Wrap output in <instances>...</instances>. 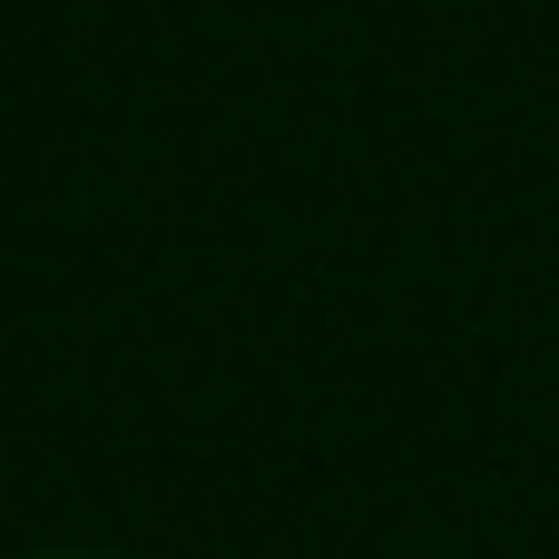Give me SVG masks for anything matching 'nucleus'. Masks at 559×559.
Masks as SVG:
<instances>
[{"instance_id": "nucleus-1", "label": "nucleus", "mask_w": 559, "mask_h": 559, "mask_svg": "<svg viewBox=\"0 0 559 559\" xmlns=\"http://www.w3.org/2000/svg\"><path fill=\"white\" fill-rule=\"evenodd\" d=\"M29 559H108V550H29Z\"/></svg>"}]
</instances>
